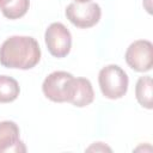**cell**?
Segmentation results:
<instances>
[{"label":"cell","instance_id":"cell-1","mask_svg":"<svg viewBox=\"0 0 153 153\" xmlns=\"http://www.w3.org/2000/svg\"><path fill=\"white\" fill-rule=\"evenodd\" d=\"M39 60V44L30 36H12L0 47V63L6 68L31 69Z\"/></svg>","mask_w":153,"mask_h":153},{"label":"cell","instance_id":"cell-2","mask_svg":"<svg viewBox=\"0 0 153 153\" xmlns=\"http://www.w3.org/2000/svg\"><path fill=\"white\" fill-rule=\"evenodd\" d=\"M98 82L105 98L120 99L128 91L129 79L127 73L120 66L108 65L99 71Z\"/></svg>","mask_w":153,"mask_h":153},{"label":"cell","instance_id":"cell-3","mask_svg":"<svg viewBox=\"0 0 153 153\" xmlns=\"http://www.w3.org/2000/svg\"><path fill=\"white\" fill-rule=\"evenodd\" d=\"M75 78L67 72L56 71L50 73L42 84L43 94L51 102L55 103H69Z\"/></svg>","mask_w":153,"mask_h":153},{"label":"cell","instance_id":"cell-4","mask_svg":"<svg viewBox=\"0 0 153 153\" xmlns=\"http://www.w3.org/2000/svg\"><path fill=\"white\" fill-rule=\"evenodd\" d=\"M102 16L100 6L96 2H72L66 7L67 19L79 29L94 26Z\"/></svg>","mask_w":153,"mask_h":153},{"label":"cell","instance_id":"cell-5","mask_svg":"<svg viewBox=\"0 0 153 153\" xmlns=\"http://www.w3.org/2000/svg\"><path fill=\"white\" fill-rule=\"evenodd\" d=\"M49 53L57 59L67 56L72 48V35L62 23H51L44 33Z\"/></svg>","mask_w":153,"mask_h":153},{"label":"cell","instance_id":"cell-6","mask_svg":"<svg viewBox=\"0 0 153 153\" xmlns=\"http://www.w3.org/2000/svg\"><path fill=\"white\" fill-rule=\"evenodd\" d=\"M124 57L135 72H148L153 67V44L147 39H137L127 48Z\"/></svg>","mask_w":153,"mask_h":153},{"label":"cell","instance_id":"cell-7","mask_svg":"<svg viewBox=\"0 0 153 153\" xmlns=\"http://www.w3.org/2000/svg\"><path fill=\"white\" fill-rule=\"evenodd\" d=\"M19 127L13 121L0 122V153L25 152L26 148L19 139Z\"/></svg>","mask_w":153,"mask_h":153},{"label":"cell","instance_id":"cell-8","mask_svg":"<svg viewBox=\"0 0 153 153\" xmlns=\"http://www.w3.org/2000/svg\"><path fill=\"white\" fill-rule=\"evenodd\" d=\"M94 99V92L92 84L86 78H75L74 90L69 103L78 108H84L90 105Z\"/></svg>","mask_w":153,"mask_h":153},{"label":"cell","instance_id":"cell-9","mask_svg":"<svg viewBox=\"0 0 153 153\" xmlns=\"http://www.w3.org/2000/svg\"><path fill=\"white\" fill-rule=\"evenodd\" d=\"M135 96L139 102V104L142 108H146L151 110L153 108L152 97H153V82L152 78L146 75L139 78L136 86H135Z\"/></svg>","mask_w":153,"mask_h":153},{"label":"cell","instance_id":"cell-10","mask_svg":"<svg viewBox=\"0 0 153 153\" xmlns=\"http://www.w3.org/2000/svg\"><path fill=\"white\" fill-rule=\"evenodd\" d=\"M30 0H0V10L7 19H19L26 14Z\"/></svg>","mask_w":153,"mask_h":153},{"label":"cell","instance_id":"cell-11","mask_svg":"<svg viewBox=\"0 0 153 153\" xmlns=\"http://www.w3.org/2000/svg\"><path fill=\"white\" fill-rule=\"evenodd\" d=\"M20 88L16 79L8 75H0V103H11L19 96Z\"/></svg>","mask_w":153,"mask_h":153},{"label":"cell","instance_id":"cell-12","mask_svg":"<svg viewBox=\"0 0 153 153\" xmlns=\"http://www.w3.org/2000/svg\"><path fill=\"white\" fill-rule=\"evenodd\" d=\"M75 2H88V1H91V0H74Z\"/></svg>","mask_w":153,"mask_h":153}]
</instances>
